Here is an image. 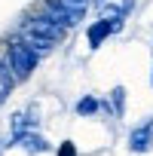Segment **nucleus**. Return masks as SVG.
<instances>
[{"mask_svg": "<svg viewBox=\"0 0 153 156\" xmlns=\"http://www.w3.org/2000/svg\"><path fill=\"white\" fill-rule=\"evenodd\" d=\"M43 9H46V16H49V19L61 22L64 28L76 25V16H80V12H73V9L64 3V0H46V3H43Z\"/></svg>", "mask_w": 153, "mask_h": 156, "instance_id": "20e7f679", "label": "nucleus"}, {"mask_svg": "<svg viewBox=\"0 0 153 156\" xmlns=\"http://www.w3.org/2000/svg\"><path fill=\"white\" fill-rule=\"evenodd\" d=\"M0 153H3V141H0Z\"/></svg>", "mask_w": 153, "mask_h": 156, "instance_id": "9b49d317", "label": "nucleus"}, {"mask_svg": "<svg viewBox=\"0 0 153 156\" xmlns=\"http://www.w3.org/2000/svg\"><path fill=\"white\" fill-rule=\"evenodd\" d=\"M37 61H40V52L28 43V40H12L9 46H6V64H9V70H12V76L16 80H28L31 76V70L37 67Z\"/></svg>", "mask_w": 153, "mask_h": 156, "instance_id": "f257e3e1", "label": "nucleus"}, {"mask_svg": "<svg viewBox=\"0 0 153 156\" xmlns=\"http://www.w3.org/2000/svg\"><path fill=\"white\" fill-rule=\"evenodd\" d=\"M22 31H31V34H37V37H46V40H52V43H58L61 37H64V25L61 22H55V19H49L46 12L43 16H34V19H28L25 25H22Z\"/></svg>", "mask_w": 153, "mask_h": 156, "instance_id": "f03ea898", "label": "nucleus"}, {"mask_svg": "<svg viewBox=\"0 0 153 156\" xmlns=\"http://www.w3.org/2000/svg\"><path fill=\"white\" fill-rule=\"evenodd\" d=\"M110 98H113L116 110H123V89H113V92H110Z\"/></svg>", "mask_w": 153, "mask_h": 156, "instance_id": "9d476101", "label": "nucleus"}, {"mask_svg": "<svg viewBox=\"0 0 153 156\" xmlns=\"http://www.w3.org/2000/svg\"><path fill=\"white\" fill-rule=\"evenodd\" d=\"M153 147V116L141 119L138 126H132L129 132V150L132 153H147Z\"/></svg>", "mask_w": 153, "mask_h": 156, "instance_id": "7ed1b4c3", "label": "nucleus"}, {"mask_svg": "<svg viewBox=\"0 0 153 156\" xmlns=\"http://www.w3.org/2000/svg\"><path fill=\"white\" fill-rule=\"evenodd\" d=\"M22 40H28V43H31L37 52H49V49L55 46L52 40H46V37H37V34H31V31H22Z\"/></svg>", "mask_w": 153, "mask_h": 156, "instance_id": "0eeeda50", "label": "nucleus"}, {"mask_svg": "<svg viewBox=\"0 0 153 156\" xmlns=\"http://www.w3.org/2000/svg\"><path fill=\"white\" fill-rule=\"evenodd\" d=\"M95 110H98V101H95L92 95H86V98L76 101V113H80V116H92Z\"/></svg>", "mask_w": 153, "mask_h": 156, "instance_id": "6e6552de", "label": "nucleus"}, {"mask_svg": "<svg viewBox=\"0 0 153 156\" xmlns=\"http://www.w3.org/2000/svg\"><path fill=\"white\" fill-rule=\"evenodd\" d=\"M16 144H22L28 153H46V150H49V144H46L40 135H34V132H25L22 138H16Z\"/></svg>", "mask_w": 153, "mask_h": 156, "instance_id": "423d86ee", "label": "nucleus"}, {"mask_svg": "<svg viewBox=\"0 0 153 156\" xmlns=\"http://www.w3.org/2000/svg\"><path fill=\"white\" fill-rule=\"evenodd\" d=\"M55 156H76V144L73 141H61L58 150H55Z\"/></svg>", "mask_w": 153, "mask_h": 156, "instance_id": "1a4fd4ad", "label": "nucleus"}, {"mask_svg": "<svg viewBox=\"0 0 153 156\" xmlns=\"http://www.w3.org/2000/svg\"><path fill=\"white\" fill-rule=\"evenodd\" d=\"M113 31H116V28H113V25H110L107 19L95 22V25L89 28V46H92V49H98V46H101V43H104V40H107V37H110Z\"/></svg>", "mask_w": 153, "mask_h": 156, "instance_id": "39448f33", "label": "nucleus"}]
</instances>
